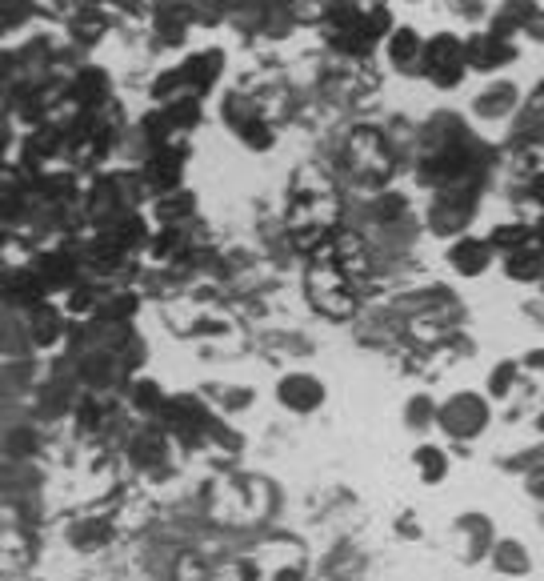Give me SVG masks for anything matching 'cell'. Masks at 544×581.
Returning a JSON list of instances; mask_svg holds the SVG:
<instances>
[{"label": "cell", "mask_w": 544, "mask_h": 581, "mask_svg": "<svg viewBox=\"0 0 544 581\" xmlns=\"http://www.w3.org/2000/svg\"><path fill=\"white\" fill-rule=\"evenodd\" d=\"M529 192H532V197H537L540 205H544V177H532V184H529Z\"/></svg>", "instance_id": "7c38bea8"}, {"label": "cell", "mask_w": 544, "mask_h": 581, "mask_svg": "<svg viewBox=\"0 0 544 581\" xmlns=\"http://www.w3.org/2000/svg\"><path fill=\"white\" fill-rule=\"evenodd\" d=\"M509 57H512V49L509 44H501V36H476V41L468 44V61L484 64V69H493V64H501Z\"/></svg>", "instance_id": "8992f818"}, {"label": "cell", "mask_w": 544, "mask_h": 581, "mask_svg": "<svg viewBox=\"0 0 544 581\" xmlns=\"http://www.w3.org/2000/svg\"><path fill=\"white\" fill-rule=\"evenodd\" d=\"M420 473L429 477V482H437L440 473H445V457H440V449H420Z\"/></svg>", "instance_id": "9c48e42d"}, {"label": "cell", "mask_w": 544, "mask_h": 581, "mask_svg": "<svg viewBox=\"0 0 544 581\" xmlns=\"http://www.w3.org/2000/svg\"><path fill=\"white\" fill-rule=\"evenodd\" d=\"M424 61H429V72H437V80H456L460 64H465V52L453 36H437V41L424 49Z\"/></svg>", "instance_id": "5b68a950"}, {"label": "cell", "mask_w": 544, "mask_h": 581, "mask_svg": "<svg viewBox=\"0 0 544 581\" xmlns=\"http://www.w3.org/2000/svg\"><path fill=\"white\" fill-rule=\"evenodd\" d=\"M309 297H312V305L320 313H328V317H348V313L356 309V297H353V289H348V273L320 253L309 269Z\"/></svg>", "instance_id": "7a4b0ae2"}, {"label": "cell", "mask_w": 544, "mask_h": 581, "mask_svg": "<svg viewBox=\"0 0 544 581\" xmlns=\"http://www.w3.org/2000/svg\"><path fill=\"white\" fill-rule=\"evenodd\" d=\"M440 426H445L453 437H473L476 429L488 426V409L481 398H473V393H460L440 409Z\"/></svg>", "instance_id": "3957f363"}, {"label": "cell", "mask_w": 544, "mask_h": 581, "mask_svg": "<svg viewBox=\"0 0 544 581\" xmlns=\"http://www.w3.org/2000/svg\"><path fill=\"white\" fill-rule=\"evenodd\" d=\"M453 265L460 273H481L484 265H488V245L484 241H460L456 248H453Z\"/></svg>", "instance_id": "52a82bcc"}, {"label": "cell", "mask_w": 544, "mask_h": 581, "mask_svg": "<svg viewBox=\"0 0 544 581\" xmlns=\"http://www.w3.org/2000/svg\"><path fill=\"white\" fill-rule=\"evenodd\" d=\"M532 493H540V497H544V469H540L537 477H532Z\"/></svg>", "instance_id": "4fadbf2b"}, {"label": "cell", "mask_w": 544, "mask_h": 581, "mask_svg": "<svg viewBox=\"0 0 544 581\" xmlns=\"http://www.w3.org/2000/svg\"><path fill=\"white\" fill-rule=\"evenodd\" d=\"M496 566H501V569H524L529 561H524V549L509 541V546H501V558H496Z\"/></svg>", "instance_id": "30bf717a"}, {"label": "cell", "mask_w": 544, "mask_h": 581, "mask_svg": "<svg viewBox=\"0 0 544 581\" xmlns=\"http://www.w3.org/2000/svg\"><path fill=\"white\" fill-rule=\"evenodd\" d=\"M512 373H516V365H504V369H496V377H493V393H504V389H509Z\"/></svg>", "instance_id": "8fae6325"}, {"label": "cell", "mask_w": 544, "mask_h": 581, "mask_svg": "<svg viewBox=\"0 0 544 581\" xmlns=\"http://www.w3.org/2000/svg\"><path fill=\"white\" fill-rule=\"evenodd\" d=\"M412 57H420V41L409 29H401L396 33V41H392V61L396 64H412Z\"/></svg>", "instance_id": "ba28073f"}, {"label": "cell", "mask_w": 544, "mask_h": 581, "mask_svg": "<svg viewBox=\"0 0 544 581\" xmlns=\"http://www.w3.org/2000/svg\"><path fill=\"white\" fill-rule=\"evenodd\" d=\"M348 156H353V173H361L364 181H376V177L389 173V153H384V145L376 133H353Z\"/></svg>", "instance_id": "277c9868"}, {"label": "cell", "mask_w": 544, "mask_h": 581, "mask_svg": "<svg viewBox=\"0 0 544 581\" xmlns=\"http://www.w3.org/2000/svg\"><path fill=\"white\" fill-rule=\"evenodd\" d=\"M333 225H337V201L328 192V184L309 189V177H304L297 184V192H292V209H289L292 241L300 248H320L333 237Z\"/></svg>", "instance_id": "6da1fadb"}, {"label": "cell", "mask_w": 544, "mask_h": 581, "mask_svg": "<svg viewBox=\"0 0 544 581\" xmlns=\"http://www.w3.org/2000/svg\"><path fill=\"white\" fill-rule=\"evenodd\" d=\"M540 426H544V421H540Z\"/></svg>", "instance_id": "5bb4252c"}]
</instances>
